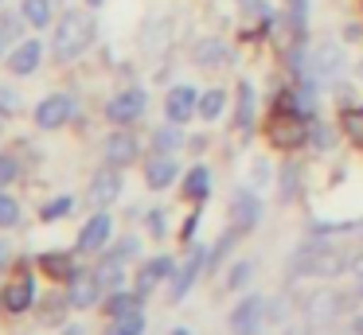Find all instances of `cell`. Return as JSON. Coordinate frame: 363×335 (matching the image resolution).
Segmentation results:
<instances>
[{"instance_id":"6da1fadb","label":"cell","mask_w":363,"mask_h":335,"mask_svg":"<svg viewBox=\"0 0 363 335\" xmlns=\"http://www.w3.org/2000/svg\"><path fill=\"white\" fill-rule=\"evenodd\" d=\"M90 43H94V12H86V8H71V12L59 20V28H55V55L63 62H71V59H79Z\"/></svg>"},{"instance_id":"7a4b0ae2","label":"cell","mask_w":363,"mask_h":335,"mask_svg":"<svg viewBox=\"0 0 363 335\" xmlns=\"http://www.w3.org/2000/svg\"><path fill=\"white\" fill-rule=\"evenodd\" d=\"M347 265H352V261H347L340 249L316 246V242L301 246L297 254L289 257V273H293V277H340Z\"/></svg>"},{"instance_id":"3957f363","label":"cell","mask_w":363,"mask_h":335,"mask_svg":"<svg viewBox=\"0 0 363 335\" xmlns=\"http://www.w3.org/2000/svg\"><path fill=\"white\" fill-rule=\"evenodd\" d=\"M266 132H269V140H274V144L293 148V144H301V137H305V125H301L297 117H293V109H289V106H281L274 117H269Z\"/></svg>"},{"instance_id":"277c9868","label":"cell","mask_w":363,"mask_h":335,"mask_svg":"<svg viewBox=\"0 0 363 335\" xmlns=\"http://www.w3.org/2000/svg\"><path fill=\"white\" fill-rule=\"evenodd\" d=\"M71 113H74V101L67 93H51V98H43L35 106V125L40 129H59V125L71 121Z\"/></svg>"},{"instance_id":"5b68a950","label":"cell","mask_w":363,"mask_h":335,"mask_svg":"<svg viewBox=\"0 0 363 335\" xmlns=\"http://www.w3.org/2000/svg\"><path fill=\"white\" fill-rule=\"evenodd\" d=\"M262 316H266L262 296H246V300L230 312V331L235 335H258L262 331Z\"/></svg>"},{"instance_id":"8992f818","label":"cell","mask_w":363,"mask_h":335,"mask_svg":"<svg viewBox=\"0 0 363 335\" xmlns=\"http://www.w3.org/2000/svg\"><path fill=\"white\" fill-rule=\"evenodd\" d=\"M344 70V51H340L336 43H324L313 51V62H308V74L316 78V82H332V78Z\"/></svg>"},{"instance_id":"52a82bcc","label":"cell","mask_w":363,"mask_h":335,"mask_svg":"<svg viewBox=\"0 0 363 335\" xmlns=\"http://www.w3.org/2000/svg\"><path fill=\"white\" fill-rule=\"evenodd\" d=\"M262 218V199H254L250 191H238L235 199H230V226H235L238 234L254 230Z\"/></svg>"},{"instance_id":"ba28073f","label":"cell","mask_w":363,"mask_h":335,"mask_svg":"<svg viewBox=\"0 0 363 335\" xmlns=\"http://www.w3.org/2000/svg\"><path fill=\"white\" fill-rule=\"evenodd\" d=\"M141 113H145V93L141 90H125V93H118V98L106 106V117H110L113 125H129V121H137Z\"/></svg>"},{"instance_id":"9c48e42d","label":"cell","mask_w":363,"mask_h":335,"mask_svg":"<svg viewBox=\"0 0 363 335\" xmlns=\"http://www.w3.org/2000/svg\"><path fill=\"white\" fill-rule=\"evenodd\" d=\"M196 109H199V98H196V90H191V86H176V90L168 93V101H164V117L172 125L188 121Z\"/></svg>"},{"instance_id":"30bf717a","label":"cell","mask_w":363,"mask_h":335,"mask_svg":"<svg viewBox=\"0 0 363 335\" xmlns=\"http://www.w3.org/2000/svg\"><path fill=\"white\" fill-rule=\"evenodd\" d=\"M110 230H113L110 215H94L86 226H82V234H79V254H94V249H102L106 242H110Z\"/></svg>"},{"instance_id":"8fae6325","label":"cell","mask_w":363,"mask_h":335,"mask_svg":"<svg viewBox=\"0 0 363 335\" xmlns=\"http://www.w3.org/2000/svg\"><path fill=\"white\" fill-rule=\"evenodd\" d=\"M118 191H121V176L118 171H98L94 179H90V191H86V199L94 203V207H110L113 199H118Z\"/></svg>"},{"instance_id":"7c38bea8","label":"cell","mask_w":363,"mask_h":335,"mask_svg":"<svg viewBox=\"0 0 363 335\" xmlns=\"http://www.w3.org/2000/svg\"><path fill=\"white\" fill-rule=\"evenodd\" d=\"M133 160H137V137L113 132V137L106 140V164H110V168H129Z\"/></svg>"},{"instance_id":"4fadbf2b","label":"cell","mask_w":363,"mask_h":335,"mask_svg":"<svg viewBox=\"0 0 363 335\" xmlns=\"http://www.w3.org/2000/svg\"><path fill=\"white\" fill-rule=\"evenodd\" d=\"M98 285H102V280H98L94 273H74L67 300H71L74 308H94V300H98Z\"/></svg>"},{"instance_id":"5bb4252c","label":"cell","mask_w":363,"mask_h":335,"mask_svg":"<svg viewBox=\"0 0 363 335\" xmlns=\"http://www.w3.org/2000/svg\"><path fill=\"white\" fill-rule=\"evenodd\" d=\"M164 277H172V261H168V257H152V261H145L141 273H137V293L149 296Z\"/></svg>"},{"instance_id":"9a60e30c","label":"cell","mask_w":363,"mask_h":335,"mask_svg":"<svg viewBox=\"0 0 363 335\" xmlns=\"http://www.w3.org/2000/svg\"><path fill=\"white\" fill-rule=\"evenodd\" d=\"M340 308H344L340 293H316L313 300H308V319H313V324H332V319L340 316Z\"/></svg>"},{"instance_id":"2e32d148","label":"cell","mask_w":363,"mask_h":335,"mask_svg":"<svg viewBox=\"0 0 363 335\" xmlns=\"http://www.w3.org/2000/svg\"><path fill=\"white\" fill-rule=\"evenodd\" d=\"M40 55H43V47L35 43V39H24V43H20L16 51L9 55L12 74H32V70H35V62H40Z\"/></svg>"},{"instance_id":"e0dca14e","label":"cell","mask_w":363,"mask_h":335,"mask_svg":"<svg viewBox=\"0 0 363 335\" xmlns=\"http://www.w3.org/2000/svg\"><path fill=\"white\" fill-rule=\"evenodd\" d=\"M203 261H207V254H203V249H191L188 265L180 269V277H176V285H172V300H184V296H188V288H191V280L199 277V269H203Z\"/></svg>"},{"instance_id":"ac0fdd59","label":"cell","mask_w":363,"mask_h":335,"mask_svg":"<svg viewBox=\"0 0 363 335\" xmlns=\"http://www.w3.org/2000/svg\"><path fill=\"white\" fill-rule=\"evenodd\" d=\"M176 179V160L172 156H157V160H149V168H145V183L149 187H168Z\"/></svg>"},{"instance_id":"d6986e66","label":"cell","mask_w":363,"mask_h":335,"mask_svg":"<svg viewBox=\"0 0 363 335\" xmlns=\"http://www.w3.org/2000/svg\"><path fill=\"white\" fill-rule=\"evenodd\" d=\"M4 304L9 312H24L32 304V277H16L9 288H4Z\"/></svg>"},{"instance_id":"ffe728a7","label":"cell","mask_w":363,"mask_h":335,"mask_svg":"<svg viewBox=\"0 0 363 335\" xmlns=\"http://www.w3.org/2000/svg\"><path fill=\"white\" fill-rule=\"evenodd\" d=\"M207 191H211V176H207V168H191L188 183H184V195H188V199H196V203H203Z\"/></svg>"},{"instance_id":"44dd1931","label":"cell","mask_w":363,"mask_h":335,"mask_svg":"<svg viewBox=\"0 0 363 335\" xmlns=\"http://www.w3.org/2000/svg\"><path fill=\"white\" fill-rule=\"evenodd\" d=\"M145 331V316L129 312V316H113V324L106 327V335H141Z\"/></svg>"},{"instance_id":"7402d4cb","label":"cell","mask_w":363,"mask_h":335,"mask_svg":"<svg viewBox=\"0 0 363 335\" xmlns=\"http://www.w3.org/2000/svg\"><path fill=\"white\" fill-rule=\"evenodd\" d=\"M250 121H254V90L250 82H242L238 86V129L250 132Z\"/></svg>"},{"instance_id":"603a6c76","label":"cell","mask_w":363,"mask_h":335,"mask_svg":"<svg viewBox=\"0 0 363 335\" xmlns=\"http://www.w3.org/2000/svg\"><path fill=\"white\" fill-rule=\"evenodd\" d=\"M106 312H110V316H129V312H141V293H118V296H110Z\"/></svg>"},{"instance_id":"cb8c5ba5","label":"cell","mask_w":363,"mask_h":335,"mask_svg":"<svg viewBox=\"0 0 363 335\" xmlns=\"http://www.w3.org/2000/svg\"><path fill=\"white\" fill-rule=\"evenodd\" d=\"M24 20L35 28H48L51 23V0H24Z\"/></svg>"},{"instance_id":"d4e9b609","label":"cell","mask_w":363,"mask_h":335,"mask_svg":"<svg viewBox=\"0 0 363 335\" xmlns=\"http://www.w3.org/2000/svg\"><path fill=\"white\" fill-rule=\"evenodd\" d=\"M223 106H227V93H223V90H207L203 98H199V117L215 121V117L223 113Z\"/></svg>"},{"instance_id":"484cf974","label":"cell","mask_w":363,"mask_h":335,"mask_svg":"<svg viewBox=\"0 0 363 335\" xmlns=\"http://www.w3.org/2000/svg\"><path fill=\"white\" fill-rule=\"evenodd\" d=\"M40 269L51 273V277H74V269L67 265L63 254H43V257H40Z\"/></svg>"},{"instance_id":"4316f807","label":"cell","mask_w":363,"mask_h":335,"mask_svg":"<svg viewBox=\"0 0 363 335\" xmlns=\"http://www.w3.org/2000/svg\"><path fill=\"white\" fill-rule=\"evenodd\" d=\"M16 222H20V203L0 191V226H16Z\"/></svg>"},{"instance_id":"83f0119b","label":"cell","mask_w":363,"mask_h":335,"mask_svg":"<svg viewBox=\"0 0 363 335\" xmlns=\"http://www.w3.org/2000/svg\"><path fill=\"white\" fill-rule=\"evenodd\" d=\"M223 59V43L219 39H203V43L196 47V62H219Z\"/></svg>"},{"instance_id":"f1b7e54d","label":"cell","mask_w":363,"mask_h":335,"mask_svg":"<svg viewBox=\"0 0 363 335\" xmlns=\"http://www.w3.org/2000/svg\"><path fill=\"white\" fill-rule=\"evenodd\" d=\"M152 140H157L160 152H172V148H180V144H184V137H180L176 129H168V125H164V129H157V137H152Z\"/></svg>"},{"instance_id":"f546056e","label":"cell","mask_w":363,"mask_h":335,"mask_svg":"<svg viewBox=\"0 0 363 335\" xmlns=\"http://www.w3.org/2000/svg\"><path fill=\"white\" fill-rule=\"evenodd\" d=\"M110 265H102V273H98V280H102L106 288H118L121 285V261H113V257H106Z\"/></svg>"},{"instance_id":"4dcf8cb0","label":"cell","mask_w":363,"mask_h":335,"mask_svg":"<svg viewBox=\"0 0 363 335\" xmlns=\"http://www.w3.org/2000/svg\"><path fill=\"white\" fill-rule=\"evenodd\" d=\"M344 129H347V137L363 140V109H347V113H344Z\"/></svg>"},{"instance_id":"1f68e13d","label":"cell","mask_w":363,"mask_h":335,"mask_svg":"<svg viewBox=\"0 0 363 335\" xmlns=\"http://www.w3.org/2000/svg\"><path fill=\"white\" fill-rule=\"evenodd\" d=\"M71 207H74V199H71V195H59L55 203H48V207H43V218H48V222H51V218L67 215V210H71Z\"/></svg>"},{"instance_id":"d6a6232c","label":"cell","mask_w":363,"mask_h":335,"mask_svg":"<svg viewBox=\"0 0 363 335\" xmlns=\"http://www.w3.org/2000/svg\"><path fill=\"white\" fill-rule=\"evenodd\" d=\"M20 109V93L12 86H0V113H16Z\"/></svg>"},{"instance_id":"836d02e7","label":"cell","mask_w":363,"mask_h":335,"mask_svg":"<svg viewBox=\"0 0 363 335\" xmlns=\"http://www.w3.org/2000/svg\"><path fill=\"white\" fill-rule=\"evenodd\" d=\"M20 31H24V20H20V16H0V35H9V39H16Z\"/></svg>"},{"instance_id":"e575fe53","label":"cell","mask_w":363,"mask_h":335,"mask_svg":"<svg viewBox=\"0 0 363 335\" xmlns=\"http://www.w3.org/2000/svg\"><path fill=\"white\" fill-rule=\"evenodd\" d=\"M12 179H16V160L0 156V183H12Z\"/></svg>"},{"instance_id":"d590c367","label":"cell","mask_w":363,"mask_h":335,"mask_svg":"<svg viewBox=\"0 0 363 335\" xmlns=\"http://www.w3.org/2000/svg\"><path fill=\"white\" fill-rule=\"evenodd\" d=\"M137 249H141V246H137V238H125V242H121V246H118V249H113V254H110V257H113V261H125V257H129V254H137Z\"/></svg>"},{"instance_id":"8d00e7d4","label":"cell","mask_w":363,"mask_h":335,"mask_svg":"<svg viewBox=\"0 0 363 335\" xmlns=\"http://www.w3.org/2000/svg\"><path fill=\"white\" fill-rule=\"evenodd\" d=\"M246 277H250V265L242 261V265H238V269H235V273H230V277H227V285H230V288H238V285H242Z\"/></svg>"},{"instance_id":"74e56055","label":"cell","mask_w":363,"mask_h":335,"mask_svg":"<svg viewBox=\"0 0 363 335\" xmlns=\"http://www.w3.org/2000/svg\"><path fill=\"white\" fill-rule=\"evenodd\" d=\"M313 140H316L320 148H332V129H324V125H316V129H313Z\"/></svg>"},{"instance_id":"f35d334b","label":"cell","mask_w":363,"mask_h":335,"mask_svg":"<svg viewBox=\"0 0 363 335\" xmlns=\"http://www.w3.org/2000/svg\"><path fill=\"white\" fill-rule=\"evenodd\" d=\"M289 8H293V23L305 28V0H289Z\"/></svg>"},{"instance_id":"ab89813d","label":"cell","mask_w":363,"mask_h":335,"mask_svg":"<svg viewBox=\"0 0 363 335\" xmlns=\"http://www.w3.org/2000/svg\"><path fill=\"white\" fill-rule=\"evenodd\" d=\"M149 226H152L157 238H164V215H149Z\"/></svg>"},{"instance_id":"60d3db41","label":"cell","mask_w":363,"mask_h":335,"mask_svg":"<svg viewBox=\"0 0 363 335\" xmlns=\"http://www.w3.org/2000/svg\"><path fill=\"white\" fill-rule=\"evenodd\" d=\"M293 187H297V171H293V168H289V171H285V179H281V191H285V195H289V191H293Z\"/></svg>"},{"instance_id":"b9f144b4","label":"cell","mask_w":363,"mask_h":335,"mask_svg":"<svg viewBox=\"0 0 363 335\" xmlns=\"http://www.w3.org/2000/svg\"><path fill=\"white\" fill-rule=\"evenodd\" d=\"M347 335H363V316H355L352 324H347Z\"/></svg>"},{"instance_id":"7bdbcfd3","label":"cell","mask_w":363,"mask_h":335,"mask_svg":"<svg viewBox=\"0 0 363 335\" xmlns=\"http://www.w3.org/2000/svg\"><path fill=\"white\" fill-rule=\"evenodd\" d=\"M12 257V249H9V242H0V269H4V261Z\"/></svg>"},{"instance_id":"ee69618b","label":"cell","mask_w":363,"mask_h":335,"mask_svg":"<svg viewBox=\"0 0 363 335\" xmlns=\"http://www.w3.org/2000/svg\"><path fill=\"white\" fill-rule=\"evenodd\" d=\"M352 269H355V277H363V254L352 257Z\"/></svg>"},{"instance_id":"f6af8a7d","label":"cell","mask_w":363,"mask_h":335,"mask_svg":"<svg viewBox=\"0 0 363 335\" xmlns=\"http://www.w3.org/2000/svg\"><path fill=\"white\" fill-rule=\"evenodd\" d=\"M86 4H102V0H86Z\"/></svg>"},{"instance_id":"bcb514c9","label":"cell","mask_w":363,"mask_h":335,"mask_svg":"<svg viewBox=\"0 0 363 335\" xmlns=\"http://www.w3.org/2000/svg\"><path fill=\"white\" fill-rule=\"evenodd\" d=\"M172 335H188V331H172Z\"/></svg>"},{"instance_id":"7dc6e473","label":"cell","mask_w":363,"mask_h":335,"mask_svg":"<svg viewBox=\"0 0 363 335\" xmlns=\"http://www.w3.org/2000/svg\"><path fill=\"white\" fill-rule=\"evenodd\" d=\"M0 55H4V43H0Z\"/></svg>"}]
</instances>
